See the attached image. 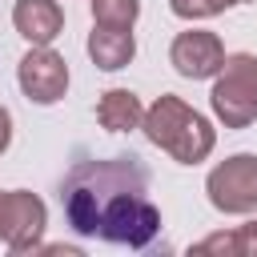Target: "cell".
I'll use <instances>...</instances> for the list:
<instances>
[{"mask_svg":"<svg viewBox=\"0 0 257 257\" xmlns=\"http://www.w3.org/2000/svg\"><path fill=\"white\" fill-rule=\"evenodd\" d=\"M60 205L80 237H100L112 245L145 249L161 229V213L149 201V169L133 153L76 161L60 181Z\"/></svg>","mask_w":257,"mask_h":257,"instance_id":"cell-1","label":"cell"},{"mask_svg":"<svg viewBox=\"0 0 257 257\" xmlns=\"http://www.w3.org/2000/svg\"><path fill=\"white\" fill-rule=\"evenodd\" d=\"M145 133L153 145H161L173 161L181 165H197L213 153V128L201 112H193L185 100L177 96H161L149 112H145Z\"/></svg>","mask_w":257,"mask_h":257,"instance_id":"cell-2","label":"cell"},{"mask_svg":"<svg viewBox=\"0 0 257 257\" xmlns=\"http://www.w3.org/2000/svg\"><path fill=\"white\" fill-rule=\"evenodd\" d=\"M213 112L229 128H245L257 116V56L249 52L225 56L221 80L213 84Z\"/></svg>","mask_w":257,"mask_h":257,"instance_id":"cell-3","label":"cell"},{"mask_svg":"<svg viewBox=\"0 0 257 257\" xmlns=\"http://www.w3.org/2000/svg\"><path fill=\"white\" fill-rule=\"evenodd\" d=\"M205 189H209V201L221 213H249V209H257V157L253 153L229 157L225 165H217L209 173Z\"/></svg>","mask_w":257,"mask_h":257,"instance_id":"cell-4","label":"cell"},{"mask_svg":"<svg viewBox=\"0 0 257 257\" xmlns=\"http://www.w3.org/2000/svg\"><path fill=\"white\" fill-rule=\"evenodd\" d=\"M40 233H44V201L20 189L12 193L0 189V241L12 253H28L40 245Z\"/></svg>","mask_w":257,"mask_h":257,"instance_id":"cell-5","label":"cell"},{"mask_svg":"<svg viewBox=\"0 0 257 257\" xmlns=\"http://www.w3.org/2000/svg\"><path fill=\"white\" fill-rule=\"evenodd\" d=\"M20 88H24V96L36 100V104H52V100H60L64 88H68V64H64L52 48L36 44V48L20 60Z\"/></svg>","mask_w":257,"mask_h":257,"instance_id":"cell-6","label":"cell"},{"mask_svg":"<svg viewBox=\"0 0 257 257\" xmlns=\"http://www.w3.org/2000/svg\"><path fill=\"white\" fill-rule=\"evenodd\" d=\"M169 60H173V68H177L181 76H189V80H205V76L221 72V64H225V48H221V40H217L213 32L193 28V32H181V36L173 40Z\"/></svg>","mask_w":257,"mask_h":257,"instance_id":"cell-7","label":"cell"},{"mask_svg":"<svg viewBox=\"0 0 257 257\" xmlns=\"http://www.w3.org/2000/svg\"><path fill=\"white\" fill-rule=\"evenodd\" d=\"M12 24H16V32H20L24 40H32V44H48L52 36H60V28H64V12H60L56 0H16V8H12Z\"/></svg>","mask_w":257,"mask_h":257,"instance_id":"cell-8","label":"cell"},{"mask_svg":"<svg viewBox=\"0 0 257 257\" xmlns=\"http://www.w3.org/2000/svg\"><path fill=\"white\" fill-rule=\"evenodd\" d=\"M133 52H137V40H133V32L128 28H104V24H96V32L88 36V56L96 60V68H124L128 60H133Z\"/></svg>","mask_w":257,"mask_h":257,"instance_id":"cell-9","label":"cell"},{"mask_svg":"<svg viewBox=\"0 0 257 257\" xmlns=\"http://www.w3.org/2000/svg\"><path fill=\"white\" fill-rule=\"evenodd\" d=\"M96 116H100V124L112 128V133H128V128H137V124L145 120L141 100H137V92H128V88H112V92H104L100 104H96Z\"/></svg>","mask_w":257,"mask_h":257,"instance_id":"cell-10","label":"cell"},{"mask_svg":"<svg viewBox=\"0 0 257 257\" xmlns=\"http://www.w3.org/2000/svg\"><path fill=\"white\" fill-rule=\"evenodd\" d=\"M193 253H225V257H257V221L241 225L237 233H213Z\"/></svg>","mask_w":257,"mask_h":257,"instance_id":"cell-11","label":"cell"},{"mask_svg":"<svg viewBox=\"0 0 257 257\" xmlns=\"http://www.w3.org/2000/svg\"><path fill=\"white\" fill-rule=\"evenodd\" d=\"M141 4L137 0H92V20L104 28H133Z\"/></svg>","mask_w":257,"mask_h":257,"instance_id":"cell-12","label":"cell"},{"mask_svg":"<svg viewBox=\"0 0 257 257\" xmlns=\"http://www.w3.org/2000/svg\"><path fill=\"white\" fill-rule=\"evenodd\" d=\"M233 4H245V0H169V8L185 20H197V16H217Z\"/></svg>","mask_w":257,"mask_h":257,"instance_id":"cell-13","label":"cell"},{"mask_svg":"<svg viewBox=\"0 0 257 257\" xmlns=\"http://www.w3.org/2000/svg\"><path fill=\"white\" fill-rule=\"evenodd\" d=\"M8 141H12V116H8V108L0 104V153L8 149Z\"/></svg>","mask_w":257,"mask_h":257,"instance_id":"cell-14","label":"cell"}]
</instances>
